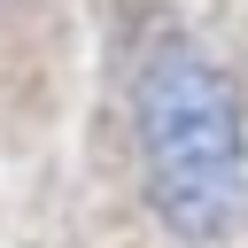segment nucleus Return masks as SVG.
Listing matches in <instances>:
<instances>
[{"label":"nucleus","mask_w":248,"mask_h":248,"mask_svg":"<svg viewBox=\"0 0 248 248\" xmlns=\"http://www.w3.org/2000/svg\"><path fill=\"white\" fill-rule=\"evenodd\" d=\"M132 132L163 225L186 240H225L248 194V108L232 70L186 39H155L132 78Z\"/></svg>","instance_id":"obj_1"}]
</instances>
